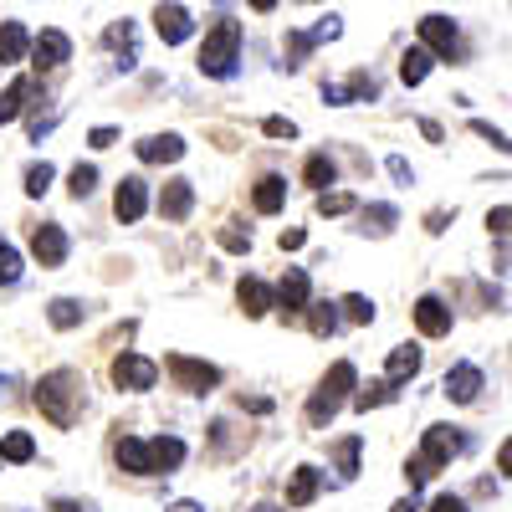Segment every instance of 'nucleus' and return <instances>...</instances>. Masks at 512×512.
<instances>
[{
  "instance_id": "17",
  "label": "nucleus",
  "mask_w": 512,
  "mask_h": 512,
  "mask_svg": "<svg viewBox=\"0 0 512 512\" xmlns=\"http://www.w3.org/2000/svg\"><path fill=\"white\" fill-rule=\"evenodd\" d=\"M113 461H118V472H128V477H154L149 472V441L144 436H118L113 441Z\"/></svg>"
},
{
  "instance_id": "48",
  "label": "nucleus",
  "mask_w": 512,
  "mask_h": 512,
  "mask_svg": "<svg viewBox=\"0 0 512 512\" xmlns=\"http://www.w3.org/2000/svg\"><path fill=\"white\" fill-rule=\"evenodd\" d=\"M431 512H466V497H451V492H441V497L431 502Z\"/></svg>"
},
{
  "instance_id": "1",
  "label": "nucleus",
  "mask_w": 512,
  "mask_h": 512,
  "mask_svg": "<svg viewBox=\"0 0 512 512\" xmlns=\"http://www.w3.org/2000/svg\"><path fill=\"white\" fill-rule=\"evenodd\" d=\"M36 410L41 420H52L57 431H72V425L82 420V410H88V379H82L77 369H52L36 379Z\"/></svg>"
},
{
  "instance_id": "23",
  "label": "nucleus",
  "mask_w": 512,
  "mask_h": 512,
  "mask_svg": "<svg viewBox=\"0 0 512 512\" xmlns=\"http://www.w3.org/2000/svg\"><path fill=\"white\" fill-rule=\"evenodd\" d=\"M236 303H241L246 318H267V313H272V287L256 282V277H241V282H236Z\"/></svg>"
},
{
  "instance_id": "42",
  "label": "nucleus",
  "mask_w": 512,
  "mask_h": 512,
  "mask_svg": "<svg viewBox=\"0 0 512 512\" xmlns=\"http://www.w3.org/2000/svg\"><path fill=\"white\" fill-rule=\"evenodd\" d=\"M221 246L241 256V251H251V231H241V226H221Z\"/></svg>"
},
{
  "instance_id": "31",
  "label": "nucleus",
  "mask_w": 512,
  "mask_h": 512,
  "mask_svg": "<svg viewBox=\"0 0 512 512\" xmlns=\"http://www.w3.org/2000/svg\"><path fill=\"white\" fill-rule=\"evenodd\" d=\"M390 400H395V390H390L384 379H374V384H364L359 395H349V405H354L359 415H369V410H379V405H390Z\"/></svg>"
},
{
  "instance_id": "56",
  "label": "nucleus",
  "mask_w": 512,
  "mask_h": 512,
  "mask_svg": "<svg viewBox=\"0 0 512 512\" xmlns=\"http://www.w3.org/2000/svg\"><path fill=\"white\" fill-rule=\"evenodd\" d=\"M6 384H11V379H6V374H0V395H6Z\"/></svg>"
},
{
  "instance_id": "3",
  "label": "nucleus",
  "mask_w": 512,
  "mask_h": 512,
  "mask_svg": "<svg viewBox=\"0 0 512 512\" xmlns=\"http://www.w3.org/2000/svg\"><path fill=\"white\" fill-rule=\"evenodd\" d=\"M241 41H246L241 21L221 16L216 26L205 31V41H200V57H195V67H200L205 77H216V82L236 77V62H241Z\"/></svg>"
},
{
  "instance_id": "29",
  "label": "nucleus",
  "mask_w": 512,
  "mask_h": 512,
  "mask_svg": "<svg viewBox=\"0 0 512 512\" xmlns=\"http://www.w3.org/2000/svg\"><path fill=\"white\" fill-rule=\"evenodd\" d=\"M303 185H313V190L338 185V164H333V154H308V164H303Z\"/></svg>"
},
{
  "instance_id": "5",
  "label": "nucleus",
  "mask_w": 512,
  "mask_h": 512,
  "mask_svg": "<svg viewBox=\"0 0 512 512\" xmlns=\"http://www.w3.org/2000/svg\"><path fill=\"white\" fill-rule=\"evenodd\" d=\"M420 47L431 52V62H451V67H461L466 57H472V47H466L461 26H456L451 16H441V11L420 16Z\"/></svg>"
},
{
  "instance_id": "10",
  "label": "nucleus",
  "mask_w": 512,
  "mask_h": 512,
  "mask_svg": "<svg viewBox=\"0 0 512 512\" xmlns=\"http://www.w3.org/2000/svg\"><path fill=\"white\" fill-rule=\"evenodd\" d=\"M41 72H57V67H67L72 62V36L67 31H57V26H47L41 36H31V52H26Z\"/></svg>"
},
{
  "instance_id": "41",
  "label": "nucleus",
  "mask_w": 512,
  "mask_h": 512,
  "mask_svg": "<svg viewBox=\"0 0 512 512\" xmlns=\"http://www.w3.org/2000/svg\"><path fill=\"white\" fill-rule=\"evenodd\" d=\"M384 169H390V180H395V185H415V169H410L405 154H390V159H384Z\"/></svg>"
},
{
  "instance_id": "53",
  "label": "nucleus",
  "mask_w": 512,
  "mask_h": 512,
  "mask_svg": "<svg viewBox=\"0 0 512 512\" xmlns=\"http://www.w3.org/2000/svg\"><path fill=\"white\" fill-rule=\"evenodd\" d=\"M390 512H420V502H415V497H400V502H395Z\"/></svg>"
},
{
  "instance_id": "45",
  "label": "nucleus",
  "mask_w": 512,
  "mask_h": 512,
  "mask_svg": "<svg viewBox=\"0 0 512 512\" xmlns=\"http://www.w3.org/2000/svg\"><path fill=\"white\" fill-rule=\"evenodd\" d=\"M88 144H93V149H113V144H118V128H113V123H98L93 134H88Z\"/></svg>"
},
{
  "instance_id": "2",
  "label": "nucleus",
  "mask_w": 512,
  "mask_h": 512,
  "mask_svg": "<svg viewBox=\"0 0 512 512\" xmlns=\"http://www.w3.org/2000/svg\"><path fill=\"white\" fill-rule=\"evenodd\" d=\"M472 451V436L461 431V425H425V436H420V451L405 461V477H410V492L425 487L441 466H451L456 456Z\"/></svg>"
},
{
  "instance_id": "46",
  "label": "nucleus",
  "mask_w": 512,
  "mask_h": 512,
  "mask_svg": "<svg viewBox=\"0 0 512 512\" xmlns=\"http://www.w3.org/2000/svg\"><path fill=\"white\" fill-rule=\"evenodd\" d=\"M507 221H512V210H507V205L487 210V231H492V236H507Z\"/></svg>"
},
{
  "instance_id": "20",
  "label": "nucleus",
  "mask_w": 512,
  "mask_h": 512,
  "mask_svg": "<svg viewBox=\"0 0 512 512\" xmlns=\"http://www.w3.org/2000/svg\"><path fill=\"white\" fill-rule=\"evenodd\" d=\"M139 149V159L144 164H175V159H185V134H149V139H139L134 144Z\"/></svg>"
},
{
  "instance_id": "12",
  "label": "nucleus",
  "mask_w": 512,
  "mask_h": 512,
  "mask_svg": "<svg viewBox=\"0 0 512 512\" xmlns=\"http://www.w3.org/2000/svg\"><path fill=\"white\" fill-rule=\"evenodd\" d=\"M154 36L164 41V47H185V41L195 36V21L185 6H175V0H159V11H154Z\"/></svg>"
},
{
  "instance_id": "38",
  "label": "nucleus",
  "mask_w": 512,
  "mask_h": 512,
  "mask_svg": "<svg viewBox=\"0 0 512 512\" xmlns=\"http://www.w3.org/2000/svg\"><path fill=\"white\" fill-rule=\"evenodd\" d=\"M313 47H318V41H313L308 31H287V72H292V67H303V57H308Z\"/></svg>"
},
{
  "instance_id": "47",
  "label": "nucleus",
  "mask_w": 512,
  "mask_h": 512,
  "mask_svg": "<svg viewBox=\"0 0 512 512\" xmlns=\"http://www.w3.org/2000/svg\"><path fill=\"white\" fill-rule=\"evenodd\" d=\"M277 246H282V251H303V246H308V231H303V226H292V231L277 236Z\"/></svg>"
},
{
  "instance_id": "35",
  "label": "nucleus",
  "mask_w": 512,
  "mask_h": 512,
  "mask_svg": "<svg viewBox=\"0 0 512 512\" xmlns=\"http://www.w3.org/2000/svg\"><path fill=\"white\" fill-rule=\"evenodd\" d=\"M21 272H26V267H21V251H16L11 241H0V287H16Z\"/></svg>"
},
{
  "instance_id": "11",
  "label": "nucleus",
  "mask_w": 512,
  "mask_h": 512,
  "mask_svg": "<svg viewBox=\"0 0 512 512\" xmlns=\"http://www.w3.org/2000/svg\"><path fill=\"white\" fill-rule=\"evenodd\" d=\"M67 251H72V241H67V231H62L57 221H41V226L31 231V262H36V267H62Z\"/></svg>"
},
{
  "instance_id": "50",
  "label": "nucleus",
  "mask_w": 512,
  "mask_h": 512,
  "mask_svg": "<svg viewBox=\"0 0 512 512\" xmlns=\"http://www.w3.org/2000/svg\"><path fill=\"white\" fill-rule=\"evenodd\" d=\"M420 134H425V139H431V144H441V139H446V134H441V123H436V118H420Z\"/></svg>"
},
{
  "instance_id": "22",
  "label": "nucleus",
  "mask_w": 512,
  "mask_h": 512,
  "mask_svg": "<svg viewBox=\"0 0 512 512\" xmlns=\"http://www.w3.org/2000/svg\"><path fill=\"white\" fill-rule=\"evenodd\" d=\"M31 52V31L21 21H0V67H16Z\"/></svg>"
},
{
  "instance_id": "14",
  "label": "nucleus",
  "mask_w": 512,
  "mask_h": 512,
  "mask_svg": "<svg viewBox=\"0 0 512 512\" xmlns=\"http://www.w3.org/2000/svg\"><path fill=\"white\" fill-rule=\"evenodd\" d=\"M379 98V82L369 72H354L349 82H323V103L333 108H349V103H374Z\"/></svg>"
},
{
  "instance_id": "21",
  "label": "nucleus",
  "mask_w": 512,
  "mask_h": 512,
  "mask_svg": "<svg viewBox=\"0 0 512 512\" xmlns=\"http://www.w3.org/2000/svg\"><path fill=\"white\" fill-rule=\"evenodd\" d=\"M318 492H323L318 466H297V472L287 477V507H308V502H318Z\"/></svg>"
},
{
  "instance_id": "24",
  "label": "nucleus",
  "mask_w": 512,
  "mask_h": 512,
  "mask_svg": "<svg viewBox=\"0 0 512 512\" xmlns=\"http://www.w3.org/2000/svg\"><path fill=\"white\" fill-rule=\"evenodd\" d=\"M251 205L262 210V216H277V210L287 205V180L282 175H262V180H256V190H251Z\"/></svg>"
},
{
  "instance_id": "39",
  "label": "nucleus",
  "mask_w": 512,
  "mask_h": 512,
  "mask_svg": "<svg viewBox=\"0 0 512 512\" xmlns=\"http://www.w3.org/2000/svg\"><path fill=\"white\" fill-rule=\"evenodd\" d=\"M338 308H344V318H349V323H374V303H369L364 292H349Z\"/></svg>"
},
{
  "instance_id": "49",
  "label": "nucleus",
  "mask_w": 512,
  "mask_h": 512,
  "mask_svg": "<svg viewBox=\"0 0 512 512\" xmlns=\"http://www.w3.org/2000/svg\"><path fill=\"white\" fill-rule=\"evenodd\" d=\"M451 216H456V210H431V216H425V231H431V236H441Z\"/></svg>"
},
{
  "instance_id": "26",
  "label": "nucleus",
  "mask_w": 512,
  "mask_h": 512,
  "mask_svg": "<svg viewBox=\"0 0 512 512\" xmlns=\"http://www.w3.org/2000/svg\"><path fill=\"white\" fill-rule=\"evenodd\" d=\"M31 93H36V82L31 77H16L6 93H0V123H16L21 113H26V103H31Z\"/></svg>"
},
{
  "instance_id": "28",
  "label": "nucleus",
  "mask_w": 512,
  "mask_h": 512,
  "mask_svg": "<svg viewBox=\"0 0 512 512\" xmlns=\"http://www.w3.org/2000/svg\"><path fill=\"white\" fill-rule=\"evenodd\" d=\"M431 52H425V47H410L405 57H400V82H405V88H420V82L425 77H431Z\"/></svg>"
},
{
  "instance_id": "36",
  "label": "nucleus",
  "mask_w": 512,
  "mask_h": 512,
  "mask_svg": "<svg viewBox=\"0 0 512 512\" xmlns=\"http://www.w3.org/2000/svg\"><path fill=\"white\" fill-rule=\"evenodd\" d=\"M354 195L349 190H318V216H349Z\"/></svg>"
},
{
  "instance_id": "8",
  "label": "nucleus",
  "mask_w": 512,
  "mask_h": 512,
  "mask_svg": "<svg viewBox=\"0 0 512 512\" xmlns=\"http://www.w3.org/2000/svg\"><path fill=\"white\" fill-rule=\"evenodd\" d=\"M482 390H487V374H482L477 364H451L446 379H441V395H446L451 405H477Z\"/></svg>"
},
{
  "instance_id": "9",
  "label": "nucleus",
  "mask_w": 512,
  "mask_h": 512,
  "mask_svg": "<svg viewBox=\"0 0 512 512\" xmlns=\"http://www.w3.org/2000/svg\"><path fill=\"white\" fill-rule=\"evenodd\" d=\"M313 303V287H308V272L303 267H287V277L277 282V292H272V308L282 313V318H303V308Z\"/></svg>"
},
{
  "instance_id": "43",
  "label": "nucleus",
  "mask_w": 512,
  "mask_h": 512,
  "mask_svg": "<svg viewBox=\"0 0 512 512\" xmlns=\"http://www.w3.org/2000/svg\"><path fill=\"white\" fill-rule=\"evenodd\" d=\"M308 36L318 41V47H323V41H338V36H344V21H338V16H323V21H318Z\"/></svg>"
},
{
  "instance_id": "6",
  "label": "nucleus",
  "mask_w": 512,
  "mask_h": 512,
  "mask_svg": "<svg viewBox=\"0 0 512 512\" xmlns=\"http://www.w3.org/2000/svg\"><path fill=\"white\" fill-rule=\"evenodd\" d=\"M164 374L175 379V390H185V395H210V390L221 384V369H216V364L190 359V354H169V359H164Z\"/></svg>"
},
{
  "instance_id": "7",
  "label": "nucleus",
  "mask_w": 512,
  "mask_h": 512,
  "mask_svg": "<svg viewBox=\"0 0 512 512\" xmlns=\"http://www.w3.org/2000/svg\"><path fill=\"white\" fill-rule=\"evenodd\" d=\"M108 379L118 384V390H128V395H144V390H154V384H159V364L144 359V354H134V349H123L108 364Z\"/></svg>"
},
{
  "instance_id": "52",
  "label": "nucleus",
  "mask_w": 512,
  "mask_h": 512,
  "mask_svg": "<svg viewBox=\"0 0 512 512\" xmlns=\"http://www.w3.org/2000/svg\"><path fill=\"white\" fill-rule=\"evenodd\" d=\"M241 410H251V415H267V410H272V400H241Z\"/></svg>"
},
{
  "instance_id": "51",
  "label": "nucleus",
  "mask_w": 512,
  "mask_h": 512,
  "mask_svg": "<svg viewBox=\"0 0 512 512\" xmlns=\"http://www.w3.org/2000/svg\"><path fill=\"white\" fill-rule=\"evenodd\" d=\"M164 512H205V507H200V502H190V497H180V502H169Z\"/></svg>"
},
{
  "instance_id": "19",
  "label": "nucleus",
  "mask_w": 512,
  "mask_h": 512,
  "mask_svg": "<svg viewBox=\"0 0 512 512\" xmlns=\"http://www.w3.org/2000/svg\"><path fill=\"white\" fill-rule=\"evenodd\" d=\"M420 364H425V349H415V344L390 349V359H384V384H390V390H400L405 379H415V374H420Z\"/></svg>"
},
{
  "instance_id": "25",
  "label": "nucleus",
  "mask_w": 512,
  "mask_h": 512,
  "mask_svg": "<svg viewBox=\"0 0 512 512\" xmlns=\"http://www.w3.org/2000/svg\"><path fill=\"white\" fill-rule=\"evenodd\" d=\"M82 318H88V303H82V297H52V303H47V323H52L57 333L77 328Z\"/></svg>"
},
{
  "instance_id": "4",
  "label": "nucleus",
  "mask_w": 512,
  "mask_h": 512,
  "mask_svg": "<svg viewBox=\"0 0 512 512\" xmlns=\"http://www.w3.org/2000/svg\"><path fill=\"white\" fill-rule=\"evenodd\" d=\"M354 390H359V369H354L349 359H338V364L318 379V390H313V400H308V425H313V431H323V425L349 405Z\"/></svg>"
},
{
  "instance_id": "54",
  "label": "nucleus",
  "mask_w": 512,
  "mask_h": 512,
  "mask_svg": "<svg viewBox=\"0 0 512 512\" xmlns=\"http://www.w3.org/2000/svg\"><path fill=\"white\" fill-rule=\"evenodd\" d=\"M251 11H262V16H267V11H277V0H251Z\"/></svg>"
},
{
  "instance_id": "55",
  "label": "nucleus",
  "mask_w": 512,
  "mask_h": 512,
  "mask_svg": "<svg viewBox=\"0 0 512 512\" xmlns=\"http://www.w3.org/2000/svg\"><path fill=\"white\" fill-rule=\"evenodd\" d=\"M251 512H282V507H272V502H256Z\"/></svg>"
},
{
  "instance_id": "40",
  "label": "nucleus",
  "mask_w": 512,
  "mask_h": 512,
  "mask_svg": "<svg viewBox=\"0 0 512 512\" xmlns=\"http://www.w3.org/2000/svg\"><path fill=\"white\" fill-rule=\"evenodd\" d=\"M262 134L267 139H297V123L282 118V113H272V118H262Z\"/></svg>"
},
{
  "instance_id": "18",
  "label": "nucleus",
  "mask_w": 512,
  "mask_h": 512,
  "mask_svg": "<svg viewBox=\"0 0 512 512\" xmlns=\"http://www.w3.org/2000/svg\"><path fill=\"white\" fill-rule=\"evenodd\" d=\"M185 441L180 436H154L149 441V472L154 477H169V472H180V466H185Z\"/></svg>"
},
{
  "instance_id": "16",
  "label": "nucleus",
  "mask_w": 512,
  "mask_h": 512,
  "mask_svg": "<svg viewBox=\"0 0 512 512\" xmlns=\"http://www.w3.org/2000/svg\"><path fill=\"white\" fill-rule=\"evenodd\" d=\"M190 210H195V180H185V175L164 180V190H159V216H164V221H190Z\"/></svg>"
},
{
  "instance_id": "27",
  "label": "nucleus",
  "mask_w": 512,
  "mask_h": 512,
  "mask_svg": "<svg viewBox=\"0 0 512 512\" xmlns=\"http://www.w3.org/2000/svg\"><path fill=\"white\" fill-rule=\"evenodd\" d=\"M31 456H36V436L31 431H6V436H0V461L26 466Z\"/></svg>"
},
{
  "instance_id": "37",
  "label": "nucleus",
  "mask_w": 512,
  "mask_h": 512,
  "mask_svg": "<svg viewBox=\"0 0 512 512\" xmlns=\"http://www.w3.org/2000/svg\"><path fill=\"white\" fill-rule=\"evenodd\" d=\"M359 451H364V441H359V436H349L344 446H338V477H344V482H354V477H359Z\"/></svg>"
},
{
  "instance_id": "34",
  "label": "nucleus",
  "mask_w": 512,
  "mask_h": 512,
  "mask_svg": "<svg viewBox=\"0 0 512 512\" xmlns=\"http://www.w3.org/2000/svg\"><path fill=\"white\" fill-rule=\"evenodd\" d=\"M52 180H57V169H52L47 159H41V164H31V169H26V195H31V200H41V195L52 190Z\"/></svg>"
},
{
  "instance_id": "32",
  "label": "nucleus",
  "mask_w": 512,
  "mask_h": 512,
  "mask_svg": "<svg viewBox=\"0 0 512 512\" xmlns=\"http://www.w3.org/2000/svg\"><path fill=\"white\" fill-rule=\"evenodd\" d=\"M395 221H400V210L379 200V205H364V226H359V231H374V236H390V231H395Z\"/></svg>"
},
{
  "instance_id": "44",
  "label": "nucleus",
  "mask_w": 512,
  "mask_h": 512,
  "mask_svg": "<svg viewBox=\"0 0 512 512\" xmlns=\"http://www.w3.org/2000/svg\"><path fill=\"white\" fill-rule=\"evenodd\" d=\"M472 134H482V139H492V149H507V134H502V128H492L487 118H472Z\"/></svg>"
},
{
  "instance_id": "15",
  "label": "nucleus",
  "mask_w": 512,
  "mask_h": 512,
  "mask_svg": "<svg viewBox=\"0 0 512 512\" xmlns=\"http://www.w3.org/2000/svg\"><path fill=\"white\" fill-rule=\"evenodd\" d=\"M149 210V185L139 180V175H128V180H118V190H113V216L123 221V226H134L139 216Z\"/></svg>"
},
{
  "instance_id": "33",
  "label": "nucleus",
  "mask_w": 512,
  "mask_h": 512,
  "mask_svg": "<svg viewBox=\"0 0 512 512\" xmlns=\"http://www.w3.org/2000/svg\"><path fill=\"white\" fill-rule=\"evenodd\" d=\"M67 190H72V200H88V195L98 190V164H72Z\"/></svg>"
},
{
  "instance_id": "13",
  "label": "nucleus",
  "mask_w": 512,
  "mask_h": 512,
  "mask_svg": "<svg viewBox=\"0 0 512 512\" xmlns=\"http://www.w3.org/2000/svg\"><path fill=\"white\" fill-rule=\"evenodd\" d=\"M410 313H415V328H420L425 338H446V333H451V323H456L451 303H446V297H436V292H425Z\"/></svg>"
},
{
  "instance_id": "30",
  "label": "nucleus",
  "mask_w": 512,
  "mask_h": 512,
  "mask_svg": "<svg viewBox=\"0 0 512 512\" xmlns=\"http://www.w3.org/2000/svg\"><path fill=\"white\" fill-rule=\"evenodd\" d=\"M303 318H308V333H318V338L338 333V303H308Z\"/></svg>"
}]
</instances>
